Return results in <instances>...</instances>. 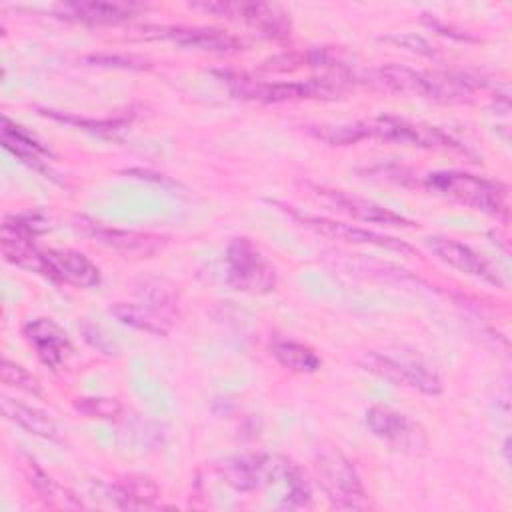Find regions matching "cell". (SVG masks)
<instances>
[{"mask_svg": "<svg viewBox=\"0 0 512 512\" xmlns=\"http://www.w3.org/2000/svg\"><path fill=\"white\" fill-rule=\"evenodd\" d=\"M0 372H2V380H4L6 384H10V386H14V388H18V390H24V392H28V394H34V396L42 394V386H40L38 378L32 376L24 366H20V364H16V362L4 358Z\"/></svg>", "mask_w": 512, "mask_h": 512, "instance_id": "obj_27", "label": "cell"}, {"mask_svg": "<svg viewBox=\"0 0 512 512\" xmlns=\"http://www.w3.org/2000/svg\"><path fill=\"white\" fill-rule=\"evenodd\" d=\"M158 486L146 478L130 474L114 486V498L122 508H148L158 498Z\"/></svg>", "mask_w": 512, "mask_h": 512, "instance_id": "obj_22", "label": "cell"}, {"mask_svg": "<svg viewBox=\"0 0 512 512\" xmlns=\"http://www.w3.org/2000/svg\"><path fill=\"white\" fill-rule=\"evenodd\" d=\"M290 216L294 220H298L304 228L314 230L320 236H328L334 240H344V242H352V244H372L378 248H390V250H398V252H412V248L406 242H400L392 236L386 234H378L360 226H352V224H344L326 216H314V214H302V212H294L288 210Z\"/></svg>", "mask_w": 512, "mask_h": 512, "instance_id": "obj_11", "label": "cell"}, {"mask_svg": "<svg viewBox=\"0 0 512 512\" xmlns=\"http://www.w3.org/2000/svg\"><path fill=\"white\" fill-rule=\"evenodd\" d=\"M24 336L34 344L38 358L50 368L62 366L66 356L72 352L66 332L48 318L30 320L24 326Z\"/></svg>", "mask_w": 512, "mask_h": 512, "instance_id": "obj_16", "label": "cell"}, {"mask_svg": "<svg viewBox=\"0 0 512 512\" xmlns=\"http://www.w3.org/2000/svg\"><path fill=\"white\" fill-rule=\"evenodd\" d=\"M378 78L400 94L436 102H464L472 94V82L462 74L418 72L400 64H388L378 70Z\"/></svg>", "mask_w": 512, "mask_h": 512, "instance_id": "obj_1", "label": "cell"}, {"mask_svg": "<svg viewBox=\"0 0 512 512\" xmlns=\"http://www.w3.org/2000/svg\"><path fill=\"white\" fill-rule=\"evenodd\" d=\"M360 366L388 382L412 388L428 396H436L442 392L440 378L416 362H402L380 352H364L360 358Z\"/></svg>", "mask_w": 512, "mask_h": 512, "instance_id": "obj_8", "label": "cell"}, {"mask_svg": "<svg viewBox=\"0 0 512 512\" xmlns=\"http://www.w3.org/2000/svg\"><path fill=\"white\" fill-rule=\"evenodd\" d=\"M86 234L96 238L108 248H114L116 252L124 256H134V258H148L156 254L158 250L164 248L166 238L150 232H138V230H120V228H110L102 226L98 222L84 224Z\"/></svg>", "mask_w": 512, "mask_h": 512, "instance_id": "obj_13", "label": "cell"}, {"mask_svg": "<svg viewBox=\"0 0 512 512\" xmlns=\"http://www.w3.org/2000/svg\"><path fill=\"white\" fill-rule=\"evenodd\" d=\"M190 6L194 10H204V12L222 16V18L244 22L268 38L282 40V38L290 36V18L276 4H268V2H194Z\"/></svg>", "mask_w": 512, "mask_h": 512, "instance_id": "obj_6", "label": "cell"}, {"mask_svg": "<svg viewBox=\"0 0 512 512\" xmlns=\"http://www.w3.org/2000/svg\"><path fill=\"white\" fill-rule=\"evenodd\" d=\"M30 482L34 484V488L42 494V498H46L50 504H62L68 506L66 500H72V494H68L62 486H58L50 476H46L38 466L32 464V474H30ZM78 504V502H76Z\"/></svg>", "mask_w": 512, "mask_h": 512, "instance_id": "obj_28", "label": "cell"}, {"mask_svg": "<svg viewBox=\"0 0 512 512\" xmlns=\"http://www.w3.org/2000/svg\"><path fill=\"white\" fill-rule=\"evenodd\" d=\"M386 42H392V44H396L404 50H410L414 54H420V56H428V58L438 56V50L428 40H424L422 36H416V34H392V36H386Z\"/></svg>", "mask_w": 512, "mask_h": 512, "instance_id": "obj_29", "label": "cell"}, {"mask_svg": "<svg viewBox=\"0 0 512 512\" xmlns=\"http://www.w3.org/2000/svg\"><path fill=\"white\" fill-rule=\"evenodd\" d=\"M272 356L288 370L300 372V374H312L320 368V358L316 352L300 342L294 340H274L272 346Z\"/></svg>", "mask_w": 512, "mask_h": 512, "instance_id": "obj_21", "label": "cell"}, {"mask_svg": "<svg viewBox=\"0 0 512 512\" xmlns=\"http://www.w3.org/2000/svg\"><path fill=\"white\" fill-rule=\"evenodd\" d=\"M426 186L454 202L472 206L476 210H482L492 216H506V194L504 190L486 178L458 172V170H446V172H434L428 174Z\"/></svg>", "mask_w": 512, "mask_h": 512, "instance_id": "obj_3", "label": "cell"}, {"mask_svg": "<svg viewBox=\"0 0 512 512\" xmlns=\"http://www.w3.org/2000/svg\"><path fill=\"white\" fill-rule=\"evenodd\" d=\"M82 334H84V338L96 348V350H100L102 354H108V356H116L118 354V348L114 346V342L98 328V326H94V324H82Z\"/></svg>", "mask_w": 512, "mask_h": 512, "instance_id": "obj_30", "label": "cell"}, {"mask_svg": "<svg viewBox=\"0 0 512 512\" xmlns=\"http://www.w3.org/2000/svg\"><path fill=\"white\" fill-rule=\"evenodd\" d=\"M370 136L382 138L386 142L416 146V148H434V150H458L460 146L442 130L426 126L420 122H410L396 116H382L370 122Z\"/></svg>", "mask_w": 512, "mask_h": 512, "instance_id": "obj_9", "label": "cell"}, {"mask_svg": "<svg viewBox=\"0 0 512 512\" xmlns=\"http://www.w3.org/2000/svg\"><path fill=\"white\" fill-rule=\"evenodd\" d=\"M316 472L328 500L336 508L362 510L368 506L366 490L352 460L334 444H322L316 452Z\"/></svg>", "mask_w": 512, "mask_h": 512, "instance_id": "obj_2", "label": "cell"}, {"mask_svg": "<svg viewBox=\"0 0 512 512\" xmlns=\"http://www.w3.org/2000/svg\"><path fill=\"white\" fill-rule=\"evenodd\" d=\"M134 292L142 298V302L162 308L166 312H172L176 300H178V290L176 286L160 276H146L134 282Z\"/></svg>", "mask_w": 512, "mask_h": 512, "instance_id": "obj_24", "label": "cell"}, {"mask_svg": "<svg viewBox=\"0 0 512 512\" xmlns=\"http://www.w3.org/2000/svg\"><path fill=\"white\" fill-rule=\"evenodd\" d=\"M0 244H2V254L10 264L26 268L30 272L46 274V254L34 246L32 236L8 224H2Z\"/></svg>", "mask_w": 512, "mask_h": 512, "instance_id": "obj_18", "label": "cell"}, {"mask_svg": "<svg viewBox=\"0 0 512 512\" xmlns=\"http://www.w3.org/2000/svg\"><path fill=\"white\" fill-rule=\"evenodd\" d=\"M314 190L326 202H330L340 212H344L356 220L370 222V224H384V226H410V220H406L404 216H400L372 200L350 196L342 190H332V188H324V186H314Z\"/></svg>", "mask_w": 512, "mask_h": 512, "instance_id": "obj_15", "label": "cell"}, {"mask_svg": "<svg viewBox=\"0 0 512 512\" xmlns=\"http://www.w3.org/2000/svg\"><path fill=\"white\" fill-rule=\"evenodd\" d=\"M2 144L14 152L18 158L28 162L30 166L34 164L36 168L42 166V156H46V148H42L36 140H32L28 134L18 130L6 116L2 120Z\"/></svg>", "mask_w": 512, "mask_h": 512, "instance_id": "obj_23", "label": "cell"}, {"mask_svg": "<svg viewBox=\"0 0 512 512\" xmlns=\"http://www.w3.org/2000/svg\"><path fill=\"white\" fill-rule=\"evenodd\" d=\"M90 62L98 64V66H114V68H132V70H142V68H148L144 60L136 58V56H110V54H104V56H92Z\"/></svg>", "mask_w": 512, "mask_h": 512, "instance_id": "obj_31", "label": "cell"}, {"mask_svg": "<svg viewBox=\"0 0 512 512\" xmlns=\"http://www.w3.org/2000/svg\"><path fill=\"white\" fill-rule=\"evenodd\" d=\"M428 248L448 266H452L468 276L480 278L484 282L502 286V280L496 274V270L490 266V262L484 260L478 252H474L470 246H466L458 240L446 238V236H432V238H428Z\"/></svg>", "mask_w": 512, "mask_h": 512, "instance_id": "obj_12", "label": "cell"}, {"mask_svg": "<svg viewBox=\"0 0 512 512\" xmlns=\"http://www.w3.org/2000/svg\"><path fill=\"white\" fill-rule=\"evenodd\" d=\"M46 274L52 280L66 282L78 288H94L100 284L98 266L78 250H48Z\"/></svg>", "mask_w": 512, "mask_h": 512, "instance_id": "obj_14", "label": "cell"}, {"mask_svg": "<svg viewBox=\"0 0 512 512\" xmlns=\"http://www.w3.org/2000/svg\"><path fill=\"white\" fill-rule=\"evenodd\" d=\"M74 408L90 418H116L122 412V404L116 398H106V396H86V398H76Z\"/></svg>", "mask_w": 512, "mask_h": 512, "instance_id": "obj_26", "label": "cell"}, {"mask_svg": "<svg viewBox=\"0 0 512 512\" xmlns=\"http://www.w3.org/2000/svg\"><path fill=\"white\" fill-rule=\"evenodd\" d=\"M0 404H2L4 416L8 420L16 422L18 426H22L24 430H28L30 434H36V436L46 438V440H60L58 428H56L54 420L46 412H42V410H38L34 406H28L24 402L12 400L8 396H2Z\"/></svg>", "mask_w": 512, "mask_h": 512, "instance_id": "obj_20", "label": "cell"}, {"mask_svg": "<svg viewBox=\"0 0 512 512\" xmlns=\"http://www.w3.org/2000/svg\"><path fill=\"white\" fill-rule=\"evenodd\" d=\"M228 284L240 292L266 294L276 286V268L248 238H234L226 250Z\"/></svg>", "mask_w": 512, "mask_h": 512, "instance_id": "obj_4", "label": "cell"}, {"mask_svg": "<svg viewBox=\"0 0 512 512\" xmlns=\"http://www.w3.org/2000/svg\"><path fill=\"white\" fill-rule=\"evenodd\" d=\"M312 134L332 146L356 144L364 138H370V124H338V126H316Z\"/></svg>", "mask_w": 512, "mask_h": 512, "instance_id": "obj_25", "label": "cell"}, {"mask_svg": "<svg viewBox=\"0 0 512 512\" xmlns=\"http://www.w3.org/2000/svg\"><path fill=\"white\" fill-rule=\"evenodd\" d=\"M146 38H164L178 46L206 52V54H234L242 48L240 40L232 34L216 28L202 26H146L142 28Z\"/></svg>", "mask_w": 512, "mask_h": 512, "instance_id": "obj_10", "label": "cell"}, {"mask_svg": "<svg viewBox=\"0 0 512 512\" xmlns=\"http://www.w3.org/2000/svg\"><path fill=\"white\" fill-rule=\"evenodd\" d=\"M110 312L122 322L132 328L150 332V334H166L172 326V314L150 306L146 302L134 304V302H116Z\"/></svg>", "mask_w": 512, "mask_h": 512, "instance_id": "obj_19", "label": "cell"}, {"mask_svg": "<svg viewBox=\"0 0 512 512\" xmlns=\"http://www.w3.org/2000/svg\"><path fill=\"white\" fill-rule=\"evenodd\" d=\"M72 14V18L90 22V24H110L132 18L142 10L136 2L126 0H86V2H70L64 6Z\"/></svg>", "mask_w": 512, "mask_h": 512, "instance_id": "obj_17", "label": "cell"}, {"mask_svg": "<svg viewBox=\"0 0 512 512\" xmlns=\"http://www.w3.org/2000/svg\"><path fill=\"white\" fill-rule=\"evenodd\" d=\"M222 78L230 86L232 94H236L238 98L266 102V104L334 94V88L326 80L266 82V80H256L248 74H236V72H222Z\"/></svg>", "mask_w": 512, "mask_h": 512, "instance_id": "obj_5", "label": "cell"}, {"mask_svg": "<svg viewBox=\"0 0 512 512\" xmlns=\"http://www.w3.org/2000/svg\"><path fill=\"white\" fill-rule=\"evenodd\" d=\"M366 426L370 432L384 440L388 446L406 452L420 454L428 446L426 432L420 424L410 420L406 414L384 406H372L366 410Z\"/></svg>", "mask_w": 512, "mask_h": 512, "instance_id": "obj_7", "label": "cell"}]
</instances>
